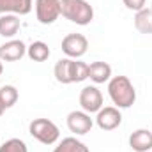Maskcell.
I'll return each mask as SVG.
<instances>
[{
    "instance_id": "6da1fadb",
    "label": "cell",
    "mask_w": 152,
    "mask_h": 152,
    "mask_svg": "<svg viewBox=\"0 0 152 152\" xmlns=\"http://www.w3.org/2000/svg\"><path fill=\"white\" fill-rule=\"evenodd\" d=\"M108 94L118 108H129L136 101V90L127 76H115L108 83Z\"/></svg>"
},
{
    "instance_id": "7a4b0ae2",
    "label": "cell",
    "mask_w": 152,
    "mask_h": 152,
    "mask_svg": "<svg viewBox=\"0 0 152 152\" xmlns=\"http://www.w3.org/2000/svg\"><path fill=\"white\" fill-rule=\"evenodd\" d=\"M60 14L76 25H88L94 20V9L87 0H60Z\"/></svg>"
},
{
    "instance_id": "3957f363",
    "label": "cell",
    "mask_w": 152,
    "mask_h": 152,
    "mask_svg": "<svg viewBox=\"0 0 152 152\" xmlns=\"http://www.w3.org/2000/svg\"><path fill=\"white\" fill-rule=\"evenodd\" d=\"M28 133L32 134V138L44 145H53L60 136L58 127L48 118H34L28 126Z\"/></svg>"
},
{
    "instance_id": "277c9868",
    "label": "cell",
    "mask_w": 152,
    "mask_h": 152,
    "mask_svg": "<svg viewBox=\"0 0 152 152\" xmlns=\"http://www.w3.org/2000/svg\"><path fill=\"white\" fill-rule=\"evenodd\" d=\"M36 16L42 25L57 21L60 16V0H36Z\"/></svg>"
},
{
    "instance_id": "5b68a950",
    "label": "cell",
    "mask_w": 152,
    "mask_h": 152,
    "mask_svg": "<svg viewBox=\"0 0 152 152\" xmlns=\"http://www.w3.org/2000/svg\"><path fill=\"white\" fill-rule=\"evenodd\" d=\"M88 48V41L81 34H67L62 39V51L69 57V58H80L87 53Z\"/></svg>"
},
{
    "instance_id": "8992f818",
    "label": "cell",
    "mask_w": 152,
    "mask_h": 152,
    "mask_svg": "<svg viewBox=\"0 0 152 152\" xmlns=\"http://www.w3.org/2000/svg\"><path fill=\"white\" fill-rule=\"evenodd\" d=\"M80 104L83 108V112L87 113H96L103 108V94L99 92L97 87H85L80 92Z\"/></svg>"
},
{
    "instance_id": "52a82bcc",
    "label": "cell",
    "mask_w": 152,
    "mask_h": 152,
    "mask_svg": "<svg viewBox=\"0 0 152 152\" xmlns=\"http://www.w3.org/2000/svg\"><path fill=\"white\" fill-rule=\"evenodd\" d=\"M96 122L101 129L104 131H112L115 127L120 126L122 122V115L118 112V108H113V106H106V108H101L97 112V117H96Z\"/></svg>"
},
{
    "instance_id": "ba28073f",
    "label": "cell",
    "mask_w": 152,
    "mask_h": 152,
    "mask_svg": "<svg viewBox=\"0 0 152 152\" xmlns=\"http://www.w3.org/2000/svg\"><path fill=\"white\" fill-rule=\"evenodd\" d=\"M67 127L71 133L87 134L92 129V118L87 112H71L67 115Z\"/></svg>"
},
{
    "instance_id": "9c48e42d",
    "label": "cell",
    "mask_w": 152,
    "mask_h": 152,
    "mask_svg": "<svg viewBox=\"0 0 152 152\" xmlns=\"http://www.w3.org/2000/svg\"><path fill=\"white\" fill-rule=\"evenodd\" d=\"M27 53V48L21 41H9L0 46V60L4 62H16Z\"/></svg>"
},
{
    "instance_id": "30bf717a",
    "label": "cell",
    "mask_w": 152,
    "mask_h": 152,
    "mask_svg": "<svg viewBox=\"0 0 152 152\" xmlns=\"http://www.w3.org/2000/svg\"><path fill=\"white\" fill-rule=\"evenodd\" d=\"M129 147L136 152H147L152 149V133L147 129H136L129 136Z\"/></svg>"
},
{
    "instance_id": "8fae6325",
    "label": "cell",
    "mask_w": 152,
    "mask_h": 152,
    "mask_svg": "<svg viewBox=\"0 0 152 152\" xmlns=\"http://www.w3.org/2000/svg\"><path fill=\"white\" fill-rule=\"evenodd\" d=\"M32 11V0H0V12L7 14H28Z\"/></svg>"
},
{
    "instance_id": "7c38bea8",
    "label": "cell",
    "mask_w": 152,
    "mask_h": 152,
    "mask_svg": "<svg viewBox=\"0 0 152 152\" xmlns=\"http://www.w3.org/2000/svg\"><path fill=\"white\" fill-rule=\"evenodd\" d=\"M112 76V67L106 62H92L88 66V78L94 83H104Z\"/></svg>"
},
{
    "instance_id": "4fadbf2b",
    "label": "cell",
    "mask_w": 152,
    "mask_h": 152,
    "mask_svg": "<svg viewBox=\"0 0 152 152\" xmlns=\"http://www.w3.org/2000/svg\"><path fill=\"white\" fill-rule=\"evenodd\" d=\"M20 30V18L14 14H4L0 16V36L2 37H12Z\"/></svg>"
},
{
    "instance_id": "5bb4252c",
    "label": "cell",
    "mask_w": 152,
    "mask_h": 152,
    "mask_svg": "<svg viewBox=\"0 0 152 152\" xmlns=\"http://www.w3.org/2000/svg\"><path fill=\"white\" fill-rule=\"evenodd\" d=\"M134 27L142 34H152V7H143L134 16Z\"/></svg>"
},
{
    "instance_id": "9a60e30c",
    "label": "cell",
    "mask_w": 152,
    "mask_h": 152,
    "mask_svg": "<svg viewBox=\"0 0 152 152\" xmlns=\"http://www.w3.org/2000/svg\"><path fill=\"white\" fill-rule=\"evenodd\" d=\"M71 62H73V58H60L55 64L53 73H55V78L58 83H64V85L73 83L71 81Z\"/></svg>"
},
{
    "instance_id": "2e32d148",
    "label": "cell",
    "mask_w": 152,
    "mask_h": 152,
    "mask_svg": "<svg viewBox=\"0 0 152 152\" xmlns=\"http://www.w3.org/2000/svg\"><path fill=\"white\" fill-rule=\"evenodd\" d=\"M27 55H28L30 60H34V62H44V60H48V57H50V48H48L46 42L36 41V42H32V44L27 48Z\"/></svg>"
},
{
    "instance_id": "e0dca14e",
    "label": "cell",
    "mask_w": 152,
    "mask_h": 152,
    "mask_svg": "<svg viewBox=\"0 0 152 152\" xmlns=\"http://www.w3.org/2000/svg\"><path fill=\"white\" fill-rule=\"evenodd\" d=\"M53 152H90V151H88V147H87L85 143H81L80 140L69 136V138H64V140L55 147Z\"/></svg>"
},
{
    "instance_id": "ac0fdd59",
    "label": "cell",
    "mask_w": 152,
    "mask_h": 152,
    "mask_svg": "<svg viewBox=\"0 0 152 152\" xmlns=\"http://www.w3.org/2000/svg\"><path fill=\"white\" fill-rule=\"evenodd\" d=\"M87 78H88V66L85 62L73 60L71 62V81L73 83H80V81H83Z\"/></svg>"
},
{
    "instance_id": "d6986e66",
    "label": "cell",
    "mask_w": 152,
    "mask_h": 152,
    "mask_svg": "<svg viewBox=\"0 0 152 152\" xmlns=\"http://www.w3.org/2000/svg\"><path fill=\"white\" fill-rule=\"evenodd\" d=\"M0 97H2V101H4V104H5V108H11V106H14L16 101H18V90H16L12 85H4V87L0 88Z\"/></svg>"
},
{
    "instance_id": "ffe728a7",
    "label": "cell",
    "mask_w": 152,
    "mask_h": 152,
    "mask_svg": "<svg viewBox=\"0 0 152 152\" xmlns=\"http://www.w3.org/2000/svg\"><path fill=\"white\" fill-rule=\"evenodd\" d=\"M0 152H28V149H27V145H25L23 140H20V138H11V140H7V142L0 147Z\"/></svg>"
},
{
    "instance_id": "44dd1931",
    "label": "cell",
    "mask_w": 152,
    "mask_h": 152,
    "mask_svg": "<svg viewBox=\"0 0 152 152\" xmlns=\"http://www.w3.org/2000/svg\"><path fill=\"white\" fill-rule=\"evenodd\" d=\"M145 2L147 0H124V5L127 7V9H131V11H142L143 7H145Z\"/></svg>"
},
{
    "instance_id": "7402d4cb",
    "label": "cell",
    "mask_w": 152,
    "mask_h": 152,
    "mask_svg": "<svg viewBox=\"0 0 152 152\" xmlns=\"http://www.w3.org/2000/svg\"><path fill=\"white\" fill-rule=\"evenodd\" d=\"M7 108H5V104H4V101H2V97H0V117H2V113L5 112Z\"/></svg>"
},
{
    "instance_id": "603a6c76",
    "label": "cell",
    "mask_w": 152,
    "mask_h": 152,
    "mask_svg": "<svg viewBox=\"0 0 152 152\" xmlns=\"http://www.w3.org/2000/svg\"><path fill=\"white\" fill-rule=\"evenodd\" d=\"M2 69H4V67H2V62H0V75H2Z\"/></svg>"
}]
</instances>
